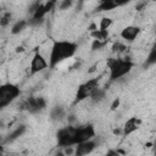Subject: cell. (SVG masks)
<instances>
[{
	"mask_svg": "<svg viewBox=\"0 0 156 156\" xmlns=\"http://www.w3.org/2000/svg\"><path fill=\"white\" fill-rule=\"evenodd\" d=\"M78 50V44L71 40H54L49 54V68L54 69L61 62L73 57Z\"/></svg>",
	"mask_w": 156,
	"mask_h": 156,
	"instance_id": "6da1fadb",
	"label": "cell"
},
{
	"mask_svg": "<svg viewBox=\"0 0 156 156\" xmlns=\"http://www.w3.org/2000/svg\"><path fill=\"white\" fill-rule=\"evenodd\" d=\"M135 63L129 57H110L107 60L110 82H115L124 77L133 69Z\"/></svg>",
	"mask_w": 156,
	"mask_h": 156,
	"instance_id": "7a4b0ae2",
	"label": "cell"
},
{
	"mask_svg": "<svg viewBox=\"0 0 156 156\" xmlns=\"http://www.w3.org/2000/svg\"><path fill=\"white\" fill-rule=\"evenodd\" d=\"M21 95V89L13 83L0 84V110L13 102Z\"/></svg>",
	"mask_w": 156,
	"mask_h": 156,
	"instance_id": "3957f363",
	"label": "cell"
},
{
	"mask_svg": "<svg viewBox=\"0 0 156 156\" xmlns=\"http://www.w3.org/2000/svg\"><path fill=\"white\" fill-rule=\"evenodd\" d=\"M98 87H100V78H98V77L90 78L87 82L82 83L77 88V91L74 95V104H79V102L87 100L88 98H90V95Z\"/></svg>",
	"mask_w": 156,
	"mask_h": 156,
	"instance_id": "277c9868",
	"label": "cell"
},
{
	"mask_svg": "<svg viewBox=\"0 0 156 156\" xmlns=\"http://www.w3.org/2000/svg\"><path fill=\"white\" fill-rule=\"evenodd\" d=\"M76 130H77V126H72V124L60 128L56 133V139H57L58 146H61V147L74 146L76 145Z\"/></svg>",
	"mask_w": 156,
	"mask_h": 156,
	"instance_id": "5b68a950",
	"label": "cell"
},
{
	"mask_svg": "<svg viewBox=\"0 0 156 156\" xmlns=\"http://www.w3.org/2000/svg\"><path fill=\"white\" fill-rule=\"evenodd\" d=\"M46 107V100L43 96H29L22 102V108L29 113H38Z\"/></svg>",
	"mask_w": 156,
	"mask_h": 156,
	"instance_id": "8992f818",
	"label": "cell"
},
{
	"mask_svg": "<svg viewBox=\"0 0 156 156\" xmlns=\"http://www.w3.org/2000/svg\"><path fill=\"white\" fill-rule=\"evenodd\" d=\"M49 68V63H48V60L39 52V51H35L32 60H30V76L33 74H37L39 72H43L44 69Z\"/></svg>",
	"mask_w": 156,
	"mask_h": 156,
	"instance_id": "52a82bcc",
	"label": "cell"
},
{
	"mask_svg": "<svg viewBox=\"0 0 156 156\" xmlns=\"http://www.w3.org/2000/svg\"><path fill=\"white\" fill-rule=\"evenodd\" d=\"M96 132L93 124H84V126H77V130H76V145L78 143L89 140L95 138Z\"/></svg>",
	"mask_w": 156,
	"mask_h": 156,
	"instance_id": "ba28073f",
	"label": "cell"
},
{
	"mask_svg": "<svg viewBox=\"0 0 156 156\" xmlns=\"http://www.w3.org/2000/svg\"><path fill=\"white\" fill-rule=\"evenodd\" d=\"M130 1L132 0H100L96 10L107 12V11H112L117 7H122L127 4H129Z\"/></svg>",
	"mask_w": 156,
	"mask_h": 156,
	"instance_id": "9c48e42d",
	"label": "cell"
},
{
	"mask_svg": "<svg viewBox=\"0 0 156 156\" xmlns=\"http://www.w3.org/2000/svg\"><path fill=\"white\" fill-rule=\"evenodd\" d=\"M141 123H143L141 118H139V117H136V116L129 117V118L126 121L124 126L122 127V134H123L124 136H128V135L133 134L134 132H136V130L139 129V127L141 126Z\"/></svg>",
	"mask_w": 156,
	"mask_h": 156,
	"instance_id": "30bf717a",
	"label": "cell"
},
{
	"mask_svg": "<svg viewBox=\"0 0 156 156\" xmlns=\"http://www.w3.org/2000/svg\"><path fill=\"white\" fill-rule=\"evenodd\" d=\"M96 147V143L91 139L78 143L77 145H74V155L77 156H83V155H88L90 152L94 151V149Z\"/></svg>",
	"mask_w": 156,
	"mask_h": 156,
	"instance_id": "8fae6325",
	"label": "cell"
},
{
	"mask_svg": "<svg viewBox=\"0 0 156 156\" xmlns=\"http://www.w3.org/2000/svg\"><path fill=\"white\" fill-rule=\"evenodd\" d=\"M140 34V28L138 26H126L121 33H119V37L124 40V41H128V43H132L136 39V37Z\"/></svg>",
	"mask_w": 156,
	"mask_h": 156,
	"instance_id": "7c38bea8",
	"label": "cell"
},
{
	"mask_svg": "<svg viewBox=\"0 0 156 156\" xmlns=\"http://www.w3.org/2000/svg\"><path fill=\"white\" fill-rule=\"evenodd\" d=\"M105 98H106V89H105V88H101V87H98V88L93 91V94L90 95L89 99L91 100V102L99 104V102H101Z\"/></svg>",
	"mask_w": 156,
	"mask_h": 156,
	"instance_id": "4fadbf2b",
	"label": "cell"
},
{
	"mask_svg": "<svg viewBox=\"0 0 156 156\" xmlns=\"http://www.w3.org/2000/svg\"><path fill=\"white\" fill-rule=\"evenodd\" d=\"M65 116H66V111L61 106H55L50 111V118L52 121H61L62 118H65Z\"/></svg>",
	"mask_w": 156,
	"mask_h": 156,
	"instance_id": "5bb4252c",
	"label": "cell"
},
{
	"mask_svg": "<svg viewBox=\"0 0 156 156\" xmlns=\"http://www.w3.org/2000/svg\"><path fill=\"white\" fill-rule=\"evenodd\" d=\"M90 37L93 39H98V40H107L108 38V29H94L90 32Z\"/></svg>",
	"mask_w": 156,
	"mask_h": 156,
	"instance_id": "9a60e30c",
	"label": "cell"
},
{
	"mask_svg": "<svg viewBox=\"0 0 156 156\" xmlns=\"http://www.w3.org/2000/svg\"><path fill=\"white\" fill-rule=\"evenodd\" d=\"M26 129H27L26 126H23V124H22V126H18L13 132H11V133L7 135V138L5 139V141H13V140H16L17 138H20V136L26 132Z\"/></svg>",
	"mask_w": 156,
	"mask_h": 156,
	"instance_id": "2e32d148",
	"label": "cell"
},
{
	"mask_svg": "<svg viewBox=\"0 0 156 156\" xmlns=\"http://www.w3.org/2000/svg\"><path fill=\"white\" fill-rule=\"evenodd\" d=\"M27 26H29L27 20H20V21H17L12 26V28H11V34H20L23 29H26Z\"/></svg>",
	"mask_w": 156,
	"mask_h": 156,
	"instance_id": "e0dca14e",
	"label": "cell"
},
{
	"mask_svg": "<svg viewBox=\"0 0 156 156\" xmlns=\"http://www.w3.org/2000/svg\"><path fill=\"white\" fill-rule=\"evenodd\" d=\"M111 50H112L113 54L119 55V54H123V52L127 51V45L123 44V43H121V41H115L112 44V46H111Z\"/></svg>",
	"mask_w": 156,
	"mask_h": 156,
	"instance_id": "ac0fdd59",
	"label": "cell"
},
{
	"mask_svg": "<svg viewBox=\"0 0 156 156\" xmlns=\"http://www.w3.org/2000/svg\"><path fill=\"white\" fill-rule=\"evenodd\" d=\"M113 23V20L111 17H102L99 22V29H108Z\"/></svg>",
	"mask_w": 156,
	"mask_h": 156,
	"instance_id": "d6986e66",
	"label": "cell"
},
{
	"mask_svg": "<svg viewBox=\"0 0 156 156\" xmlns=\"http://www.w3.org/2000/svg\"><path fill=\"white\" fill-rule=\"evenodd\" d=\"M155 62H156V48L154 46V48L150 50V52H149V55H147V57H146L145 66H151V65H154Z\"/></svg>",
	"mask_w": 156,
	"mask_h": 156,
	"instance_id": "ffe728a7",
	"label": "cell"
},
{
	"mask_svg": "<svg viewBox=\"0 0 156 156\" xmlns=\"http://www.w3.org/2000/svg\"><path fill=\"white\" fill-rule=\"evenodd\" d=\"M106 44H107V40H98V39H94L93 43H91V50H93V51L100 50V49H102Z\"/></svg>",
	"mask_w": 156,
	"mask_h": 156,
	"instance_id": "44dd1931",
	"label": "cell"
},
{
	"mask_svg": "<svg viewBox=\"0 0 156 156\" xmlns=\"http://www.w3.org/2000/svg\"><path fill=\"white\" fill-rule=\"evenodd\" d=\"M73 2H74V0H61L60 2H57V5H58L60 10H68L73 5Z\"/></svg>",
	"mask_w": 156,
	"mask_h": 156,
	"instance_id": "7402d4cb",
	"label": "cell"
},
{
	"mask_svg": "<svg viewBox=\"0 0 156 156\" xmlns=\"http://www.w3.org/2000/svg\"><path fill=\"white\" fill-rule=\"evenodd\" d=\"M119 104H121V99H119V98H116V99L112 101V104H111V106H110V110H111V111L117 110V108L119 107Z\"/></svg>",
	"mask_w": 156,
	"mask_h": 156,
	"instance_id": "603a6c76",
	"label": "cell"
},
{
	"mask_svg": "<svg viewBox=\"0 0 156 156\" xmlns=\"http://www.w3.org/2000/svg\"><path fill=\"white\" fill-rule=\"evenodd\" d=\"M74 154V146H65L63 147V155H72Z\"/></svg>",
	"mask_w": 156,
	"mask_h": 156,
	"instance_id": "cb8c5ba5",
	"label": "cell"
},
{
	"mask_svg": "<svg viewBox=\"0 0 156 156\" xmlns=\"http://www.w3.org/2000/svg\"><path fill=\"white\" fill-rule=\"evenodd\" d=\"M24 51V48L23 46H17L16 48V52H23Z\"/></svg>",
	"mask_w": 156,
	"mask_h": 156,
	"instance_id": "d4e9b609",
	"label": "cell"
},
{
	"mask_svg": "<svg viewBox=\"0 0 156 156\" xmlns=\"http://www.w3.org/2000/svg\"><path fill=\"white\" fill-rule=\"evenodd\" d=\"M113 134H115V135H119V134H122V129H113Z\"/></svg>",
	"mask_w": 156,
	"mask_h": 156,
	"instance_id": "484cf974",
	"label": "cell"
},
{
	"mask_svg": "<svg viewBox=\"0 0 156 156\" xmlns=\"http://www.w3.org/2000/svg\"><path fill=\"white\" fill-rule=\"evenodd\" d=\"M4 151V146H2V144L0 143V152H2Z\"/></svg>",
	"mask_w": 156,
	"mask_h": 156,
	"instance_id": "4316f807",
	"label": "cell"
},
{
	"mask_svg": "<svg viewBox=\"0 0 156 156\" xmlns=\"http://www.w3.org/2000/svg\"><path fill=\"white\" fill-rule=\"evenodd\" d=\"M79 2H84V0H79Z\"/></svg>",
	"mask_w": 156,
	"mask_h": 156,
	"instance_id": "83f0119b",
	"label": "cell"
}]
</instances>
